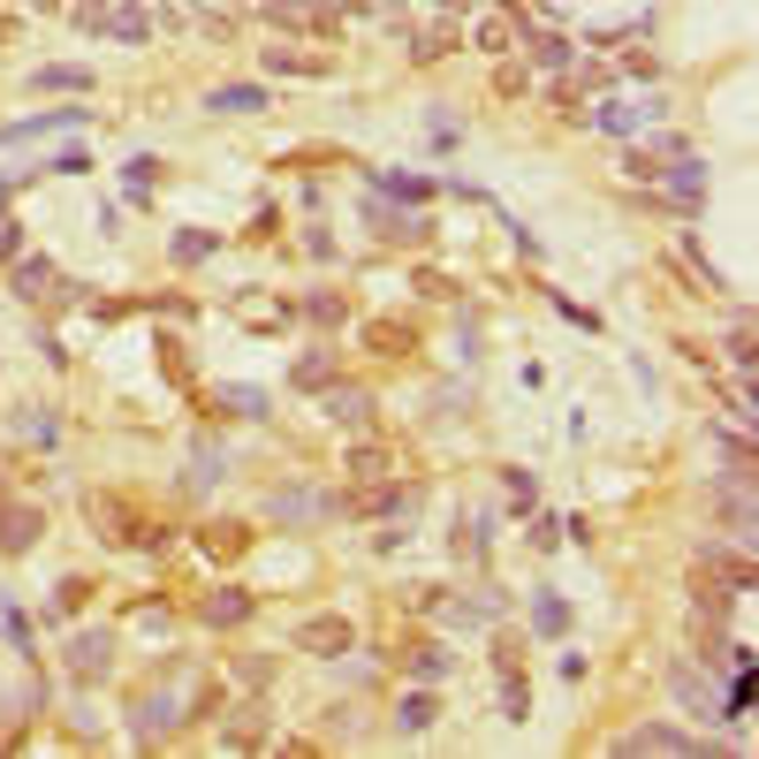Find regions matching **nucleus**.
Returning a JSON list of instances; mask_svg holds the SVG:
<instances>
[{"mask_svg": "<svg viewBox=\"0 0 759 759\" xmlns=\"http://www.w3.org/2000/svg\"><path fill=\"white\" fill-rule=\"evenodd\" d=\"M77 23H85L91 39H115V46H145V39H152V16L129 8V0H107V8L91 0V8H77Z\"/></svg>", "mask_w": 759, "mask_h": 759, "instance_id": "f257e3e1", "label": "nucleus"}, {"mask_svg": "<svg viewBox=\"0 0 759 759\" xmlns=\"http://www.w3.org/2000/svg\"><path fill=\"white\" fill-rule=\"evenodd\" d=\"M669 683H676V699H683L691 714H707V721H721V714H729V699H721V683H714L707 669H699V661H676V669H669Z\"/></svg>", "mask_w": 759, "mask_h": 759, "instance_id": "f03ea898", "label": "nucleus"}, {"mask_svg": "<svg viewBox=\"0 0 759 759\" xmlns=\"http://www.w3.org/2000/svg\"><path fill=\"white\" fill-rule=\"evenodd\" d=\"M623 759H638V752H669V759H699L707 745L699 737H683V729H669V721H645V729H631L623 745H615Z\"/></svg>", "mask_w": 759, "mask_h": 759, "instance_id": "7ed1b4c3", "label": "nucleus"}, {"mask_svg": "<svg viewBox=\"0 0 759 759\" xmlns=\"http://www.w3.org/2000/svg\"><path fill=\"white\" fill-rule=\"evenodd\" d=\"M653 183L669 190V206H676V213H691L699 198H707V168H699L691 152H669V168H653Z\"/></svg>", "mask_w": 759, "mask_h": 759, "instance_id": "20e7f679", "label": "nucleus"}, {"mask_svg": "<svg viewBox=\"0 0 759 759\" xmlns=\"http://www.w3.org/2000/svg\"><path fill=\"white\" fill-rule=\"evenodd\" d=\"M441 615H448L456 631H494V623H502V592H494V585H471V592H456Z\"/></svg>", "mask_w": 759, "mask_h": 759, "instance_id": "39448f33", "label": "nucleus"}, {"mask_svg": "<svg viewBox=\"0 0 759 759\" xmlns=\"http://www.w3.org/2000/svg\"><path fill=\"white\" fill-rule=\"evenodd\" d=\"M266 516L274 524H319V516H335V502L327 494H304V486H274L266 494Z\"/></svg>", "mask_w": 759, "mask_h": 759, "instance_id": "423d86ee", "label": "nucleus"}, {"mask_svg": "<svg viewBox=\"0 0 759 759\" xmlns=\"http://www.w3.org/2000/svg\"><path fill=\"white\" fill-rule=\"evenodd\" d=\"M289 645L296 653H319V661H342V653H349V623H342V615H312V623H296Z\"/></svg>", "mask_w": 759, "mask_h": 759, "instance_id": "0eeeda50", "label": "nucleus"}, {"mask_svg": "<svg viewBox=\"0 0 759 759\" xmlns=\"http://www.w3.org/2000/svg\"><path fill=\"white\" fill-rule=\"evenodd\" d=\"M107 669H115V631H77V638H69V676L99 683Z\"/></svg>", "mask_w": 759, "mask_h": 759, "instance_id": "6e6552de", "label": "nucleus"}, {"mask_svg": "<svg viewBox=\"0 0 759 759\" xmlns=\"http://www.w3.org/2000/svg\"><path fill=\"white\" fill-rule=\"evenodd\" d=\"M175 721H183V707H175L168 691H145V699L129 707V737H137V745H152V737H168Z\"/></svg>", "mask_w": 759, "mask_h": 759, "instance_id": "1a4fd4ad", "label": "nucleus"}, {"mask_svg": "<svg viewBox=\"0 0 759 759\" xmlns=\"http://www.w3.org/2000/svg\"><path fill=\"white\" fill-rule=\"evenodd\" d=\"M653 115H661L653 99H645V107H631V99H608V107H592L585 122H592V129H608V137H638V129L653 122Z\"/></svg>", "mask_w": 759, "mask_h": 759, "instance_id": "9d476101", "label": "nucleus"}, {"mask_svg": "<svg viewBox=\"0 0 759 759\" xmlns=\"http://www.w3.org/2000/svg\"><path fill=\"white\" fill-rule=\"evenodd\" d=\"M85 122H91V107H53V115H31V122H8L0 137L23 145V137H53V129H85Z\"/></svg>", "mask_w": 759, "mask_h": 759, "instance_id": "9b49d317", "label": "nucleus"}, {"mask_svg": "<svg viewBox=\"0 0 759 759\" xmlns=\"http://www.w3.org/2000/svg\"><path fill=\"white\" fill-rule=\"evenodd\" d=\"M319 411H327V425H349V433H357V425L373 418V395H365V387H327Z\"/></svg>", "mask_w": 759, "mask_h": 759, "instance_id": "f8f14e48", "label": "nucleus"}, {"mask_svg": "<svg viewBox=\"0 0 759 759\" xmlns=\"http://www.w3.org/2000/svg\"><path fill=\"white\" fill-rule=\"evenodd\" d=\"M206 615L213 631H236V623H252V592H236V585H220V592H206Z\"/></svg>", "mask_w": 759, "mask_h": 759, "instance_id": "ddd939ff", "label": "nucleus"}, {"mask_svg": "<svg viewBox=\"0 0 759 759\" xmlns=\"http://www.w3.org/2000/svg\"><path fill=\"white\" fill-rule=\"evenodd\" d=\"M373 236H387V244H425V213H395L373 198Z\"/></svg>", "mask_w": 759, "mask_h": 759, "instance_id": "4468645a", "label": "nucleus"}, {"mask_svg": "<svg viewBox=\"0 0 759 759\" xmlns=\"http://www.w3.org/2000/svg\"><path fill=\"white\" fill-rule=\"evenodd\" d=\"M46 524H39V509H0V548L8 554H23L31 540H39Z\"/></svg>", "mask_w": 759, "mask_h": 759, "instance_id": "2eb2a0df", "label": "nucleus"}, {"mask_svg": "<svg viewBox=\"0 0 759 759\" xmlns=\"http://www.w3.org/2000/svg\"><path fill=\"white\" fill-rule=\"evenodd\" d=\"M433 714H441V699H433V691H403L395 729H403V737H425V729H433Z\"/></svg>", "mask_w": 759, "mask_h": 759, "instance_id": "dca6fc26", "label": "nucleus"}, {"mask_svg": "<svg viewBox=\"0 0 759 759\" xmlns=\"http://www.w3.org/2000/svg\"><path fill=\"white\" fill-rule=\"evenodd\" d=\"M532 631H540V638L570 631V600H562V592H532Z\"/></svg>", "mask_w": 759, "mask_h": 759, "instance_id": "f3484780", "label": "nucleus"}, {"mask_svg": "<svg viewBox=\"0 0 759 759\" xmlns=\"http://www.w3.org/2000/svg\"><path fill=\"white\" fill-rule=\"evenodd\" d=\"M206 107H213V115H258L266 91H258V85H220V91H206Z\"/></svg>", "mask_w": 759, "mask_h": 759, "instance_id": "a211bd4d", "label": "nucleus"}, {"mask_svg": "<svg viewBox=\"0 0 759 759\" xmlns=\"http://www.w3.org/2000/svg\"><path fill=\"white\" fill-rule=\"evenodd\" d=\"M532 61H540V69H548V77H562V69H570V61H578V46L570 39H554V31H532Z\"/></svg>", "mask_w": 759, "mask_h": 759, "instance_id": "6ab92c4d", "label": "nucleus"}, {"mask_svg": "<svg viewBox=\"0 0 759 759\" xmlns=\"http://www.w3.org/2000/svg\"><path fill=\"white\" fill-rule=\"evenodd\" d=\"M53 282H61V274H53V258H23V266H16V296H23V304H39Z\"/></svg>", "mask_w": 759, "mask_h": 759, "instance_id": "aec40b11", "label": "nucleus"}, {"mask_svg": "<svg viewBox=\"0 0 759 759\" xmlns=\"http://www.w3.org/2000/svg\"><path fill=\"white\" fill-rule=\"evenodd\" d=\"M39 91H91V69H77V61H46Z\"/></svg>", "mask_w": 759, "mask_h": 759, "instance_id": "412c9836", "label": "nucleus"}, {"mask_svg": "<svg viewBox=\"0 0 759 759\" xmlns=\"http://www.w3.org/2000/svg\"><path fill=\"white\" fill-rule=\"evenodd\" d=\"M516 39H524V31H516L509 16H479V53H509Z\"/></svg>", "mask_w": 759, "mask_h": 759, "instance_id": "4be33fe9", "label": "nucleus"}, {"mask_svg": "<svg viewBox=\"0 0 759 759\" xmlns=\"http://www.w3.org/2000/svg\"><path fill=\"white\" fill-rule=\"evenodd\" d=\"M220 411L228 418H266V387H220Z\"/></svg>", "mask_w": 759, "mask_h": 759, "instance_id": "5701e85b", "label": "nucleus"}, {"mask_svg": "<svg viewBox=\"0 0 759 759\" xmlns=\"http://www.w3.org/2000/svg\"><path fill=\"white\" fill-rule=\"evenodd\" d=\"M411 676L418 683H441L448 676V645H411Z\"/></svg>", "mask_w": 759, "mask_h": 759, "instance_id": "b1692460", "label": "nucleus"}, {"mask_svg": "<svg viewBox=\"0 0 759 759\" xmlns=\"http://www.w3.org/2000/svg\"><path fill=\"white\" fill-rule=\"evenodd\" d=\"M228 471V448H213V441H198V456H190V486H213Z\"/></svg>", "mask_w": 759, "mask_h": 759, "instance_id": "393cba45", "label": "nucleus"}, {"mask_svg": "<svg viewBox=\"0 0 759 759\" xmlns=\"http://www.w3.org/2000/svg\"><path fill=\"white\" fill-rule=\"evenodd\" d=\"M335 379V349H312V357H296V387H327Z\"/></svg>", "mask_w": 759, "mask_h": 759, "instance_id": "a878e982", "label": "nucleus"}, {"mask_svg": "<svg viewBox=\"0 0 759 759\" xmlns=\"http://www.w3.org/2000/svg\"><path fill=\"white\" fill-rule=\"evenodd\" d=\"M168 252H175V266H198V258H213V236H206V228H183Z\"/></svg>", "mask_w": 759, "mask_h": 759, "instance_id": "bb28decb", "label": "nucleus"}, {"mask_svg": "<svg viewBox=\"0 0 759 759\" xmlns=\"http://www.w3.org/2000/svg\"><path fill=\"white\" fill-rule=\"evenodd\" d=\"M266 69L274 77H327V61H304V53H282V46L266 53Z\"/></svg>", "mask_w": 759, "mask_h": 759, "instance_id": "cd10ccee", "label": "nucleus"}, {"mask_svg": "<svg viewBox=\"0 0 759 759\" xmlns=\"http://www.w3.org/2000/svg\"><path fill=\"white\" fill-rule=\"evenodd\" d=\"M16 433H23V441H39V448H53L61 418H53V411H23V418H16Z\"/></svg>", "mask_w": 759, "mask_h": 759, "instance_id": "c85d7f7f", "label": "nucleus"}, {"mask_svg": "<svg viewBox=\"0 0 759 759\" xmlns=\"http://www.w3.org/2000/svg\"><path fill=\"white\" fill-rule=\"evenodd\" d=\"M411 502H418V486H379V494H373V516H411Z\"/></svg>", "mask_w": 759, "mask_h": 759, "instance_id": "c756f323", "label": "nucleus"}, {"mask_svg": "<svg viewBox=\"0 0 759 759\" xmlns=\"http://www.w3.org/2000/svg\"><path fill=\"white\" fill-rule=\"evenodd\" d=\"M502 486H509V502H516V509H532V502H540V479H532V471H516V464L502 471Z\"/></svg>", "mask_w": 759, "mask_h": 759, "instance_id": "7c9ffc66", "label": "nucleus"}, {"mask_svg": "<svg viewBox=\"0 0 759 759\" xmlns=\"http://www.w3.org/2000/svg\"><path fill=\"white\" fill-rule=\"evenodd\" d=\"M379 471H387L379 448H349V479H379Z\"/></svg>", "mask_w": 759, "mask_h": 759, "instance_id": "2f4dec72", "label": "nucleus"}, {"mask_svg": "<svg viewBox=\"0 0 759 759\" xmlns=\"http://www.w3.org/2000/svg\"><path fill=\"white\" fill-rule=\"evenodd\" d=\"M236 548H244V532H236V524H213V532H206V554H236Z\"/></svg>", "mask_w": 759, "mask_h": 759, "instance_id": "473e14b6", "label": "nucleus"}, {"mask_svg": "<svg viewBox=\"0 0 759 759\" xmlns=\"http://www.w3.org/2000/svg\"><path fill=\"white\" fill-rule=\"evenodd\" d=\"M152 175H160V160H129V198H145V190H152Z\"/></svg>", "mask_w": 759, "mask_h": 759, "instance_id": "72a5a7b5", "label": "nucleus"}, {"mask_svg": "<svg viewBox=\"0 0 759 759\" xmlns=\"http://www.w3.org/2000/svg\"><path fill=\"white\" fill-rule=\"evenodd\" d=\"M23 252V228H16V220H0V258H16Z\"/></svg>", "mask_w": 759, "mask_h": 759, "instance_id": "f704fd0d", "label": "nucleus"}, {"mask_svg": "<svg viewBox=\"0 0 759 759\" xmlns=\"http://www.w3.org/2000/svg\"><path fill=\"white\" fill-rule=\"evenodd\" d=\"M39 8H53V0H39Z\"/></svg>", "mask_w": 759, "mask_h": 759, "instance_id": "c9c22d12", "label": "nucleus"}]
</instances>
